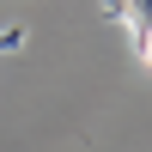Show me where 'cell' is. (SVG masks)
Returning <instances> with one entry per match:
<instances>
[{"mask_svg": "<svg viewBox=\"0 0 152 152\" xmlns=\"http://www.w3.org/2000/svg\"><path fill=\"white\" fill-rule=\"evenodd\" d=\"M140 55H146V67H152V31H146V37H140Z\"/></svg>", "mask_w": 152, "mask_h": 152, "instance_id": "obj_2", "label": "cell"}, {"mask_svg": "<svg viewBox=\"0 0 152 152\" xmlns=\"http://www.w3.org/2000/svg\"><path fill=\"white\" fill-rule=\"evenodd\" d=\"M110 12H122V18H128L140 37L152 31V0H110Z\"/></svg>", "mask_w": 152, "mask_h": 152, "instance_id": "obj_1", "label": "cell"}]
</instances>
